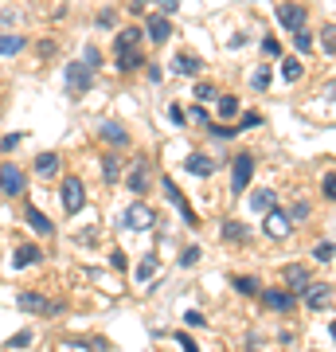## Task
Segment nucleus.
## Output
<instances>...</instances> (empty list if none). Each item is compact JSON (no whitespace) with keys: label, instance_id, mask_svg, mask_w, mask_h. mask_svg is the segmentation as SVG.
I'll use <instances>...</instances> for the list:
<instances>
[{"label":"nucleus","instance_id":"28","mask_svg":"<svg viewBox=\"0 0 336 352\" xmlns=\"http://www.w3.org/2000/svg\"><path fill=\"white\" fill-rule=\"evenodd\" d=\"M293 47H298L301 55H309V51H313V36L305 32V28H301V32H293Z\"/></svg>","mask_w":336,"mask_h":352},{"label":"nucleus","instance_id":"44","mask_svg":"<svg viewBox=\"0 0 336 352\" xmlns=\"http://www.w3.org/2000/svg\"><path fill=\"white\" fill-rule=\"evenodd\" d=\"M238 126H243V129H254V126H258V113H243V122H238Z\"/></svg>","mask_w":336,"mask_h":352},{"label":"nucleus","instance_id":"45","mask_svg":"<svg viewBox=\"0 0 336 352\" xmlns=\"http://www.w3.org/2000/svg\"><path fill=\"white\" fill-rule=\"evenodd\" d=\"M110 263L117 266V270H125V266H129V263H125V254H122V251H113V254H110Z\"/></svg>","mask_w":336,"mask_h":352},{"label":"nucleus","instance_id":"19","mask_svg":"<svg viewBox=\"0 0 336 352\" xmlns=\"http://www.w3.org/2000/svg\"><path fill=\"white\" fill-rule=\"evenodd\" d=\"M199 67H203V63H199L196 55H176V59H172L176 75H199Z\"/></svg>","mask_w":336,"mask_h":352},{"label":"nucleus","instance_id":"3","mask_svg":"<svg viewBox=\"0 0 336 352\" xmlns=\"http://www.w3.org/2000/svg\"><path fill=\"white\" fill-rule=\"evenodd\" d=\"M125 231H149L153 223H157V215H153V208L149 204H141V200H133L129 204V212H125Z\"/></svg>","mask_w":336,"mask_h":352},{"label":"nucleus","instance_id":"21","mask_svg":"<svg viewBox=\"0 0 336 352\" xmlns=\"http://www.w3.org/2000/svg\"><path fill=\"white\" fill-rule=\"evenodd\" d=\"M149 36L157 39V43H164V39L172 36V24H168L164 16H153V20H149Z\"/></svg>","mask_w":336,"mask_h":352},{"label":"nucleus","instance_id":"13","mask_svg":"<svg viewBox=\"0 0 336 352\" xmlns=\"http://www.w3.org/2000/svg\"><path fill=\"white\" fill-rule=\"evenodd\" d=\"M164 192H168V196H172V204H176V208H180V215H184L188 223L196 227V223H199V215H196V212H192V208H188V200H184V192L176 188L172 180H164Z\"/></svg>","mask_w":336,"mask_h":352},{"label":"nucleus","instance_id":"2","mask_svg":"<svg viewBox=\"0 0 336 352\" xmlns=\"http://www.w3.org/2000/svg\"><path fill=\"white\" fill-rule=\"evenodd\" d=\"M59 200H63V208H67V215H78V212H82V204H87V188H82V180H78V176L63 180Z\"/></svg>","mask_w":336,"mask_h":352},{"label":"nucleus","instance_id":"12","mask_svg":"<svg viewBox=\"0 0 336 352\" xmlns=\"http://www.w3.org/2000/svg\"><path fill=\"white\" fill-rule=\"evenodd\" d=\"M278 196H274V192H270V188H254V192H250V212H254V215H266V212H270V208H278Z\"/></svg>","mask_w":336,"mask_h":352},{"label":"nucleus","instance_id":"32","mask_svg":"<svg viewBox=\"0 0 336 352\" xmlns=\"http://www.w3.org/2000/svg\"><path fill=\"white\" fill-rule=\"evenodd\" d=\"M27 344H32V329H20V333L8 340V349H27Z\"/></svg>","mask_w":336,"mask_h":352},{"label":"nucleus","instance_id":"36","mask_svg":"<svg viewBox=\"0 0 336 352\" xmlns=\"http://www.w3.org/2000/svg\"><path fill=\"white\" fill-rule=\"evenodd\" d=\"M199 263V247H188L184 254H180V266H196Z\"/></svg>","mask_w":336,"mask_h":352},{"label":"nucleus","instance_id":"33","mask_svg":"<svg viewBox=\"0 0 336 352\" xmlns=\"http://www.w3.org/2000/svg\"><path fill=\"white\" fill-rule=\"evenodd\" d=\"M235 289L238 294H258V282L254 278H235Z\"/></svg>","mask_w":336,"mask_h":352},{"label":"nucleus","instance_id":"16","mask_svg":"<svg viewBox=\"0 0 336 352\" xmlns=\"http://www.w3.org/2000/svg\"><path fill=\"white\" fill-rule=\"evenodd\" d=\"M184 168H188L192 176H212V173H215V161H212V157H203V153H192Z\"/></svg>","mask_w":336,"mask_h":352},{"label":"nucleus","instance_id":"7","mask_svg":"<svg viewBox=\"0 0 336 352\" xmlns=\"http://www.w3.org/2000/svg\"><path fill=\"white\" fill-rule=\"evenodd\" d=\"M262 302L270 305V309H278V314H289L298 305V294L293 289H262Z\"/></svg>","mask_w":336,"mask_h":352},{"label":"nucleus","instance_id":"35","mask_svg":"<svg viewBox=\"0 0 336 352\" xmlns=\"http://www.w3.org/2000/svg\"><path fill=\"white\" fill-rule=\"evenodd\" d=\"M20 141H24V133H8V138H0V149H4V153H12L16 145H20Z\"/></svg>","mask_w":336,"mask_h":352},{"label":"nucleus","instance_id":"9","mask_svg":"<svg viewBox=\"0 0 336 352\" xmlns=\"http://www.w3.org/2000/svg\"><path fill=\"white\" fill-rule=\"evenodd\" d=\"M278 24L286 28V32H301L305 28V8L301 4H282L278 8Z\"/></svg>","mask_w":336,"mask_h":352},{"label":"nucleus","instance_id":"10","mask_svg":"<svg viewBox=\"0 0 336 352\" xmlns=\"http://www.w3.org/2000/svg\"><path fill=\"white\" fill-rule=\"evenodd\" d=\"M301 294H305V305L309 309H328L333 305V286H305Z\"/></svg>","mask_w":336,"mask_h":352},{"label":"nucleus","instance_id":"5","mask_svg":"<svg viewBox=\"0 0 336 352\" xmlns=\"http://www.w3.org/2000/svg\"><path fill=\"white\" fill-rule=\"evenodd\" d=\"M250 176H254V157H250V153H238L235 164H231V188H235V192H247Z\"/></svg>","mask_w":336,"mask_h":352},{"label":"nucleus","instance_id":"8","mask_svg":"<svg viewBox=\"0 0 336 352\" xmlns=\"http://www.w3.org/2000/svg\"><path fill=\"white\" fill-rule=\"evenodd\" d=\"M262 231H266L270 239H286V235H289V215L278 212V208H270V212H266V223H262Z\"/></svg>","mask_w":336,"mask_h":352},{"label":"nucleus","instance_id":"23","mask_svg":"<svg viewBox=\"0 0 336 352\" xmlns=\"http://www.w3.org/2000/svg\"><path fill=\"white\" fill-rule=\"evenodd\" d=\"M27 223L36 227L39 235H51V231H55V227H51V219L43 212H39V208H27Z\"/></svg>","mask_w":336,"mask_h":352},{"label":"nucleus","instance_id":"42","mask_svg":"<svg viewBox=\"0 0 336 352\" xmlns=\"http://www.w3.org/2000/svg\"><path fill=\"white\" fill-rule=\"evenodd\" d=\"M87 67H98L102 63V55H98V47H87V59H82Z\"/></svg>","mask_w":336,"mask_h":352},{"label":"nucleus","instance_id":"17","mask_svg":"<svg viewBox=\"0 0 336 352\" xmlns=\"http://www.w3.org/2000/svg\"><path fill=\"white\" fill-rule=\"evenodd\" d=\"M36 173L43 176V180L59 173V153H39V157H36Z\"/></svg>","mask_w":336,"mask_h":352},{"label":"nucleus","instance_id":"24","mask_svg":"<svg viewBox=\"0 0 336 352\" xmlns=\"http://www.w3.org/2000/svg\"><path fill=\"white\" fill-rule=\"evenodd\" d=\"M305 75V67H301V59H282V78H286V82H298V78Z\"/></svg>","mask_w":336,"mask_h":352},{"label":"nucleus","instance_id":"4","mask_svg":"<svg viewBox=\"0 0 336 352\" xmlns=\"http://www.w3.org/2000/svg\"><path fill=\"white\" fill-rule=\"evenodd\" d=\"M24 188H27L24 168H16L12 161H8V164H0V192H4V196H20Z\"/></svg>","mask_w":336,"mask_h":352},{"label":"nucleus","instance_id":"6","mask_svg":"<svg viewBox=\"0 0 336 352\" xmlns=\"http://www.w3.org/2000/svg\"><path fill=\"white\" fill-rule=\"evenodd\" d=\"M67 87L75 90V94H87V90L94 87V67L71 63V67H67Z\"/></svg>","mask_w":336,"mask_h":352},{"label":"nucleus","instance_id":"18","mask_svg":"<svg viewBox=\"0 0 336 352\" xmlns=\"http://www.w3.org/2000/svg\"><path fill=\"white\" fill-rule=\"evenodd\" d=\"M24 43H27L24 36H16V32H4V36H0V55H20V51H24Z\"/></svg>","mask_w":336,"mask_h":352},{"label":"nucleus","instance_id":"34","mask_svg":"<svg viewBox=\"0 0 336 352\" xmlns=\"http://www.w3.org/2000/svg\"><path fill=\"white\" fill-rule=\"evenodd\" d=\"M117 24V12H113V8H102L98 12V28H113Z\"/></svg>","mask_w":336,"mask_h":352},{"label":"nucleus","instance_id":"38","mask_svg":"<svg viewBox=\"0 0 336 352\" xmlns=\"http://www.w3.org/2000/svg\"><path fill=\"white\" fill-rule=\"evenodd\" d=\"M192 122H196V126H208L212 118H208V110H203V106H192Z\"/></svg>","mask_w":336,"mask_h":352},{"label":"nucleus","instance_id":"41","mask_svg":"<svg viewBox=\"0 0 336 352\" xmlns=\"http://www.w3.org/2000/svg\"><path fill=\"white\" fill-rule=\"evenodd\" d=\"M184 325H208V321H203V314H196V309H192V314H184Z\"/></svg>","mask_w":336,"mask_h":352},{"label":"nucleus","instance_id":"14","mask_svg":"<svg viewBox=\"0 0 336 352\" xmlns=\"http://www.w3.org/2000/svg\"><path fill=\"white\" fill-rule=\"evenodd\" d=\"M36 263H43V254H39V247H36V243H24V247L16 251V258H12V266H16V270H27V266H36Z\"/></svg>","mask_w":336,"mask_h":352},{"label":"nucleus","instance_id":"22","mask_svg":"<svg viewBox=\"0 0 336 352\" xmlns=\"http://www.w3.org/2000/svg\"><path fill=\"white\" fill-rule=\"evenodd\" d=\"M215 113H219L223 122L238 118V98H235V94H223V98H219V106H215Z\"/></svg>","mask_w":336,"mask_h":352},{"label":"nucleus","instance_id":"47","mask_svg":"<svg viewBox=\"0 0 336 352\" xmlns=\"http://www.w3.org/2000/svg\"><path fill=\"white\" fill-rule=\"evenodd\" d=\"M176 340H180V349H184V352H199L196 344H192V337H184V333H180V337H176Z\"/></svg>","mask_w":336,"mask_h":352},{"label":"nucleus","instance_id":"20","mask_svg":"<svg viewBox=\"0 0 336 352\" xmlns=\"http://www.w3.org/2000/svg\"><path fill=\"white\" fill-rule=\"evenodd\" d=\"M286 282H289V289H293V294H301V289L309 286V270H305V266H289Z\"/></svg>","mask_w":336,"mask_h":352},{"label":"nucleus","instance_id":"29","mask_svg":"<svg viewBox=\"0 0 336 352\" xmlns=\"http://www.w3.org/2000/svg\"><path fill=\"white\" fill-rule=\"evenodd\" d=\"M313 258H317V263H333V239L317 243V247H313Z\"/></svg>","mask_w":336,"mask_h":352},{"label":"nucleus","instance_id":"46","mask_svg":"<svg viewBox=\"0 0 336 352\" xmlns=\"http://www.w3.org/2000/svg\"><path fill=\"white\" fill-rule=\"evenodd\" d=\"M157 4H161V12H176L180 8V0H157Z\"/></svg>","mask_w":336,"mask_h":352},{"label":"nucleus","instance_id":"25","mask_svg":"<svg viewBox=\"0 0 336 352\" xmlns=\"http://www.w3.org/2000/svg\"><path fill=\"white\" fill-rule=\"evenodd\" d=\"M266 87H270V71H266V67H258V71H250V90H258V94H262Z\"/></svg>","mask_w":336,"mask_h":352},{"label":"nucleus","instance_id":"43","mask_svg":"<svg viewBox=\"0 0 336 352\" xmlns=\"http://www.w3.org/2000/svg\"><path fill=\"white\" fill-rule=\"evenodd\" d=\"M333 192H336V176L328 173V176H324V200H333Z\"/></svg>","mask_w":336,"mask_h":352},{"label":"nucleus","instance_id":"1","mask_svg":"<svg viewBox=\"0 0 336 352\" xmlns=\"http://www.w3.org/2000/svg\"><path fill=\"white\" fill-rule=\"evenodd\" d=\"M141 28H125V32H117V43H113V55H117V67L122 71H133V67H141Z\"/></svg>","mask_w":336,"mask_h":352},{"label":"nucleus","instance_id":"40","mask_svg":"<svg viewBox=\"0 0 336 352\" xmlns=\"http://www.w3.org/2000/svg\"><path fill=\"white\" fill-rule=\"evenodd\" d=\"M208 129H212V138H235L231 126H212V122H208Z\"/></svg>","mask_w":336,"mask_h":352},{"label":"nucleus","instance_id":"31","mask_svg":"<svg viewBox=\"0 0 336 352\" xmlns=\"http://www.w3.org/2000/svg\"><path fill=\"white\" fill-rule=\"evenodd\" d=\"M153 270H157V254H145V258H141V270H137V278L145 282V278H153Z\"/></svg>","mask_w":336,"mask_h":352},{"label":"nucleus","instance_id":"11","mask_svg":"<svg viewBox=\"0 0 336 352\" xmlns=\"http://www.w3.org/2000/svg\"><path fill=\"white\" fill-rule=\"evenodd\" d=\"M98 138L110 141V145H117V149H122V145H129V133H125L122 122H102V126H98Z\"/></svg>","mask_w":336,"mask_h":352},{"label":"nucleus","instance_id":"27","mask_svg":"<svg viewBox=\"0 0 336 352\" xmlns=\"http://www.w3.org/2000/svg\"><path fill=\"white\" fill-rule=\"evenodd\" d=\"M102 173H106V180H110V184H117V180H122V161H117V157H110V161L102 164Z\"/></svg>","mask_w":336,"mask_h":352},{"label":"nucleus","instance_id":"15","mask_svg":"<svg viewBox=\"0 0 336 352\" xmlns=\"http://www.w3.org/2000/svg\"><path fill=\"white\" fill-rule=\"evenodd\" d=\"M16 302H20V309H24V314H43V309H51V305L43 302V294H36V289H24Z\"/></svg>","mask_w":336,"mask_h":352},{"label":"nucleus","instance_id":"26","mask_svg":"<svg viewBox=\"0 0 336 352\" xmlns=\"http://www.w3.org/2000/svg\"><path fill=\"white\" fill-rule=\"evenodd\" d=\"M223 239H231V243H247V227H243V223H223Z\"/></svg>","mask_w":336,"mask_h":352},{"label":"nucleus","instance_id":"30","mask_svg":"<svg viewBox=\"0 0 336 352\" xmlns=\"http://www.w3.org/2000/svg\"><path fill=\"white\" fill-rule=\"evenodd\" d=\"M129 188H133V192L149 188V176H145V168H133V173H129Z\"/></svg>","mask_w":336,"mask_h":352},{"label":"nucleus","instance_id":"37","mask_svg":"<svg viewBox=\"0 0 336 352\" xmlns=\"http://www.w3.org/2000/svg\"><path fill=\"white\" fill-rule=\"evenodd\" d=\"M196 98H203V102H208V98H219V94H215V87H212V82H199V87H196Z\"/></svg>","mask_w":336,"mask_h":352},{"label":"nucleus","instance_id":"39","mask_svg":"<svg viewBox=\"0 0 336 352\" xmlns=\"http://www.w3.org/2000/svg\"><path fill=\"white\" fill-rule=\"evenodd\" d=\"M262 51H266V55H282V43H278V39H262Z\"/></svg>","mask_w":336,"mask_h":352}]
</instances>
